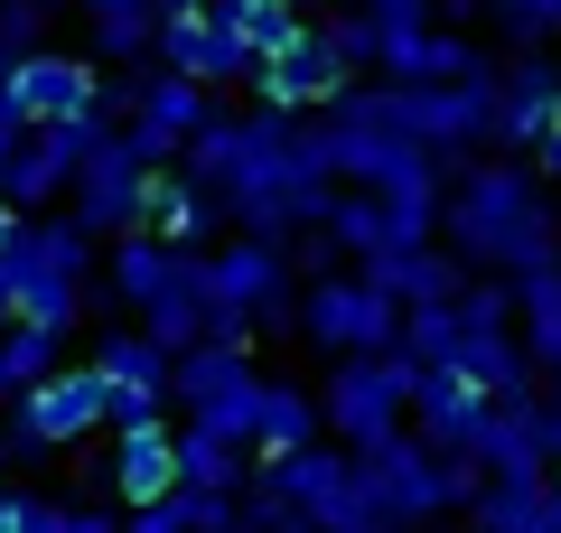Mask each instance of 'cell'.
<instances>
[{"label":"cell","mask_w":561,"mask_h":533,"mask_svg":"<svg viewBox=\"0 0 561 533\" xmlns=\"http://www.w3.org/2000/svg\"><path fill=\"white\" fill-rule=\"evenodd\" d=\"M440 243H449V253H459L478 281L552 272V262H561V206H552V178H542L534 159H478V169L449 188Z\"/></svg>","instance_id":"1"},{"label":"cell","mask_w":561,"mask_h":533,"mask_svg":"<svg viewBox=\"0 0 561 533\" xmlns=\"http://www.w3.org/2000/svg\"><path fill=\"white\" fill-rule=\"evenodd\" d=\"M10 299H20V328H47V337H66L84 318V299H94V235H84L76 216H38L28 225V243L10 262Z\"/></svg>","instance_id":"2"},{"label":"cell","mask_w":561,"mask_h":533,"mask_svg":"<svg viewBox=\"0 0 561 533\" xmlns=\"http://www.w3.org/2000/svg\"><path fill=\"white\" fill-rule=\"evenodd\" d=\"M365 487H375V506H383V533H431L440 514L478 506L486 477L468 468V458L421 450V431H402V440H383V450H365Z\"/></svg>","instance_id":"3"},{"label":"cell","mask_w":561,"mask_h":533,"mask_svg":"<svg viewBox=\"0 0 561 533\" xmlns=\"http://www.w3.org/2000/svg\"><path fill=\"white\" fill-rule=\"evenodd\" d=\"M319 402H328V440L365 458V450H383V440H402V421H412V375H402L393 355H346V365H328Z\"/></svg>","instance_id":"4"},{"label":"cell","mask_w":561,"mask_h":533,"mask_svg":"<svg viewBox=\"0 0 561 533\" xmlns=\"http://www.w3.org/2000/svg\"><path fill=\"white\" fill-rule=\"evenodd\" d=\"M300 337L328 355V365H346V355H393L402 309H393V299H383L365 272H337V281H309V299H300Z\"/></svg>","instance_id":"5"},{"label":"cell","mask_w":561,"mask_h":533,"mask_svg":"<svg viewBox=\"0 0 561 533\" xmlns=\"http://www.w3.org/2000/svg\"><path fill=\"white\" fill-rule=\"evenodd\" d=\"M262 365H253V347H197V355H179V412H187V431H216V440H243L253 450V402H262Z\"/></svg>","instance_id":"6"},{"label":"cell","mask_w":561,"mask_h":533,"mask_svg":"<svg viewBox=\"0 0 561 533\" xmlns=\"http://www.w3.org/2000/svg\"><path fill=\"white\" fill-rule=\"evenodd\" d=\"M113 431V384L94 375V355L84 365H66V375H47L38 394L10 412V450L20 458H47V450H76V440Z\"/></svg>","instance_id":"7"},{"label":"cell","mask_w":561,"mask_h":533,"mask_svg":"<svg viewBox=\"0 0 561 533\" xmlns=\"http://www.w3.org/2000/svg\"><path fill=\"white\" fill-rule=\"evenodd\" d=\"M290 506L309 514L319 533H383V506H375V487H365V458L356 450H309V458H290V468H262Z\"/></svg>","instance_id":"8"},{"label":"cell","mask_w":561,"mask_h":533,"mask_svg":"<svg viewBox=\"0 0 561 533\" xmlns=\"http://www.w3.org/2000/svg\"><path fill=\"white\" fill-rule=\"evenodd\" d=\"M216 122V94L206 84H187V76H169V66H140L131 76V150L150 159V169H187V150H197V132Z\"/></svg>","instance_id":"9"},{"label":"cell","mask_w":561,"mask_h":533,"mask_svg":"<svg viewBox=\"0 0 561 533\" xmlns=\"http://www.w3.org/2000/svg\"><path fill=\"white\" fill-rule=\"evenodd\" d=\"M150 188H160V169H150V159H140L131 140H113V150H94V159H84L76 206H66V216H76L94 243H131L140 225H150Z\"/></svg>","instance_id":"10"},{"label":"cell","mask_w":561,"mask_h":533,"mask_svg":"<svg viewBox=\"0 0 561 533\" xmlns=\"http://www.w3.org/2000/svg\"><path fill=\"white\" fill-rule=\"evenodd\" d=\"M561 122V57H505L496 76V140L486 159H534Z\"/></svg>","instance_id":"11"},{"label":"cell","mask_w":561,"mask_h":533,"mask_svg":"<svg viewBox=\"0 0 561 533\" xmlns=\"http://www.w3.org/2000/svg\"><path fill=\"white\" fill-rule=\"evenodd\" d=\"M10 103L28 113V132H66V122L103 113V103H113V84H103L94 57H66V47H47V57L20 66V94H10Z\"/></svg>","instance_id":"12"},{"label":"cell","mask_w":561,"mask_h":533,"mask_svg":"<svg viewBox=\"0 0 561 533\" xmlns=\"http://www.w3.org/2000/svg\"><path fill=\"white\" fill-rule=\"evenodd\" d=\"M179 487H187V458H179V431H169V421L122 431L113 450H103V496H113L122 514H131V506H169Z\"/></svg>","instance_id":"13"},{"label":"cell","mask_w":561,"mask_h":533,"mask_svg":"<svg viewBox=\"0 0 561 533\" xmlns=\"http://www.w3.org/2000/svg\"><path fill=\"white\" fill-rule=\"evenodd\" d=\"M160 66H169V76H187V84H206V94L262 76V57L216 20V10H197V20H160Z\"/></svg>","instance_id":"14"},{"label":"cell","mask_w":561,"mask_h":533,"mask_svg":"<svg viewBox=\"0 0 561 533\" xmlns=\"http://www.w3.org/2000/svg\"><path fill=\"white\" fill-rule=\"evenodd\" d=\"M253 94L272 103V113H300V122H309V113H337V103L356 94V76H346V66L319 47V20H309V38H300V47H280V57L253 76Z\"/></svg>","instance_id":"15"},{"label":"cell","mask_w":561,"mask_h":533,"mask_svg":"<svg viewBox=\"0 0 561 533\" xmlns=\"http://www.w3.org/2000/svg\"><path fill=\"white\" fill-rule=\"evenodd\" d=\"M486 421H496V402H486L468 375H412V431H421V450L468 458L486 440Z\"/></svg>","instance_id":"16"},{"label":"cell","mask_w":561,"mask_h":533,"mask_svg":"<svg viewBox=\"0 0 561 533\" xmlns=\"http://www.w3.org/2000/svg\"><path fill=\"white\" fill-rule=\"evenodd\" d=\"M309 450H328V402L309 394V384H262V402H253V458L262 468H290V458H309Z\"/></svg>","instance_id":"17"},{"label":"cell","mask_w":561,"mask_h":533,"mask_svg":"<svg viewBox=\"0 0 561 533\" xmlns=\"http://www.w3.org/2000/svg\"><path fill=\"white\" fill-rule=\"evenodd\" d=\"M94 375L113 384V394H131V402H179V355L160 347L150 328H103L94 337Z\"/></svg>","instance_id":"18"},{"label":"cell","mask_w":561,"mask_h":533,"mask_svg":"<svg viewBox=\"0 0 561 533\" xmlns=\"http://www.w3.org/2000/svg\"><path fill=\"white\" fill-rule=\"evenodd\" d=\"M365 281H375V291L393 299L402 318H412V309H459V299L478 291V272H468L449 243H431V253H393V262H375Z\"/></svg>","instance_id":"19"},{"label":"cell","mask_w":561,"mask_h":533,"mask_svg":"<svg viewBox=\"0 0 561 533\" xmlns=\"http://www.w3.org/2000/svg\"><path fill=\"white\" fill-rule=\"evenodd\" d=\"M375 76L383 84H486L496 57H486L478 38H459V29H431V38H393Z\"/></svg>","instance_id":"20"},{"label":"cell","mask_w":561,"mask_h":533,"mask_svg":"<svg viewBox=\"0 0 561 533\" xmlns=\"http://www.w3.org/2000/svg\"><path fill=\"white\" fill-rule=\"evenodd\" d=\"M216 216H225V197H216V188H197L187 169H169L160 188H150V225H140V235H160L169 253H206Z\"/></svg>","instance_id":"21"},{"label":"cell","mask_w":561,"mask_h":533,"mask_svg":"<svg viewBox=\"0 0 561 533\" xmlns=\"http://www.w3.org/2000/svg\"><path fill=\"white\" fill-rule=\"evenodd\" d=\"M179 262L187 253H169L160 235H131V243H113V272H103V281H113V299H131V309L150 318L169 291H179Z\"/></svg>","instance_id":"22"},{"label":"cell","mask_w":561,"mask_h":533,"mask_svg":"<svg viewBox=\"0 0 561 533\" xmlns=\"http://www.w3.org/2000/svg\"><path fill=\"white\" fill-rule=\"evenodd\" d=\"M542 514H552V477H486L468 533H542Z\"/></svg>","instance_id":"23"},{"label":"cell","mask_w":561,"mask_h":533,"mask_svg":"<svg viewBox=\"0 0 561 533\" xmlns=\"http://www.w3.org/2000/svg\"><path fill=\"white\" fill-rule=\"evenodd\" d=\"M57 347H66V337H47V328H10V337H0V412H20L47 375H66Z\"/></svg>","instance_id":"24"},{"label":"cell","mask_w":561,"mask_h":533,"mask_svg":"<svg viewBox=\"0 0 561 533\" xmlns=\"http://www.w3.org/2000/svg\"><path fill=\"white\" fill-rule=\"evenodd\" d=\"M216 20L234 29V38L253 47L262 66H272L280 47H300V38H309V20H300V0H216Z\"/></svg>","instance_id":"25"},{"label":"cell","mask_w":561,"mask_h":533,"mask_svg":"<svg viewBox=\"0 0 561 533\" xmlns=\"http://www.w3.org/2000/svg\"><path fill=\"white\" fill-rule=\"evenodd\" d=\"M515 309H524V347H534V365L561 384V262L515 281Z\"/></svg>","instance_id":"26"},{"label":"cell","mask_w":561,"mask_h":533,"mask_svg":"<svg viewBox=\"0 0 561 533\" xmlns=\"http://www.w3.org/2000/svg\"><path fill=\"white\" fill-rule=\"evenodd\" d=\"M66 10H76V0H0V47H20V57H47V38H57Z\"/></svg>","instance_id":"27"},{"label":"cell","mask_w":561,"mask_h":533,"mask_svg":"<svg viewBox=\"0 0 561 533\" xmlns=\"http://www.w3.org/2000/svg\"><path fill=\"white\" fill-rule=\"evenodd\" d=\"M319 47L346 66V76H356V66H383V29L365 20V10H337V20H319Z\"/></svg>","instance_id":"28"},{"label":"cell","mask_w":561,"mask_h":533,"mask_svg":"<svg viewBox=\"0 0 561 533\" xmlns=\"http://www.w3.org/2000/svg\"><path fill=\"white\" fill-rule=\"evenodd\" d=\"M243 533H319V524H309V514L290 506L272 477H253V496H243Z\"/></svg>","instance_id":"29"},{"label":"cell","mask_w":561,"mask_h":533,"mask_svg":"<svg viewBox=\"0 0 561 533\" xmlns=\"http://www.w3.org/2000/svg\"><path fill=\"white\" fill-rule=\"evenodd\" d=\"M431 10H440V0H365V20L383 29V47L393 38H431Z\"/></svg>","instance_id":"30"},{"label":"cell","mask_w":561,"mask_h":533,"mask_svg":"<svg viewBox=\"0 0 561 533\" xmlns=\"http://www.w3.org/2000/svg\"><path fill=\"white\" fill-rule=\"evenodd\" d=\"M534 431H542V458H552V477H561V384H552V394H542Z\"/></svg>","instance_id":"31"},{"label":"cell","mask_w":561,"mask_h":533,"mask_svg":"<svg viewBox=\"0 0 561 533\" xmlns=\"http://www.w3.org/2000/svg\"><path fill=\"white\" fill-rule=\"evenodd\" d=\"M28 225H38V216H20V206L0 197V262H10V253H20V243H28Z\"/></svg>","instance_id":"32"},{"label":"cell","mask_w":561,"mask_h":533,"mask_svg":"<svg viewBox=\"0 0 561 533\" xmlns=\"http://www.w3.org/2000/svg\"><path fill=\"white\" fill-rule=\"evenodd\" d=\"M534 169H542V178H552V188H561V122H552V140H542V150H534Z\"/></svg>","instance_id":"33"},{"label":"cell","mask_w":561,"mask_h":533,"mask_svg":"<svg viewBox=\"0 0 561 533\" xmlns=\"http://www.w3.org/2000/svg\"><path fill=\"white\" fill-rule=\"evenodd\" d=\"M20 66H28V57H20V47H0V103L20 94Z\"/></svg>","instance_id":"34"},{"label":"cell","mask_w":561,"mask_h":533,"mask_svg":"<svg viewBox=\"0 0 561 533\" xmlns=\"http://www.w3.org/2000/svg\"><path fill=\"white\" fill-rule=\"evenodd\" d=\"M20 514H28V496H20V487H0V533H20Z\"/></svg>","instance_id":"35"},{"label":"cell","mask_w":561,"mask_h":533,"mask_svg":"<svg viewBox=\"0 0 561 533\" xmlns=\"http://www.w3.org/2000/svg\"><path fill=\"white\" fill-rule=\"evenodd\" d=\"M197 10H216V0H160V20H197Z\"/></svg>","instance_id":"36"},{"label":"cell","mask_w":561,"mask_h":533,"mask_svg":"<svg viewBox=\"0 0 561 533\" xmlns=\"http://www.w3.org/2000/svg\"><path fill=\"white\" fill-rule=\"evenodd\" d=\"M300 10H328V20H337V10H365V0H300Z\"/></svg>","instance_id":"37"},{"label":"cell","mask_w":561,"mask_h":533,"mask_svg":"<svg viewBox=\"0 0 561 533\" xmlns=\"http://www.w3.org/2000/svg\"><path fill=\"white\" fill-rule=\"evenodd\" d=\"M552 487H561V477H552Z\"/></svg>","instance_id":"38"}]
</instances>
